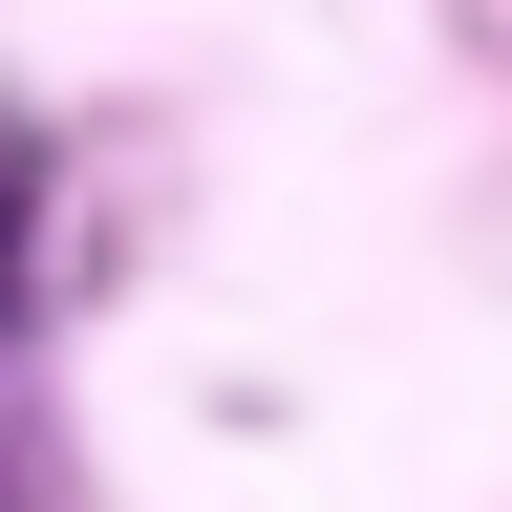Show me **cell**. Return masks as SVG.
<instances>
[{
    "instance_id": "1",
    "label": "cell",
    "mask_w": 512,
    "mask_h": 512,
    "mask_svg": "<svg viewBox=\"0 0 512 512\" xmlns=\"http://www.w3.org/2000/svg\"><path fill=\"white\" fill-rule=\"evenodd\" d=\"M0 512H64V427L22 406V384H0Z\"/></svg>"
},
{
    "instance_id": "2",
    "label": "cell",
    "mask_w": 512,
    "mask_h": 512,
    "mask_svg": "<svg viewBox=\"0 0 512 512\" xmlns=\"http://www.w3.org/2000/svg\"><path fill=\"white\" fill-rule=\"evenodd\" d=\"M22 214H43V150L0 128V320H22Z\"/></svg>"
}]
</instances>
